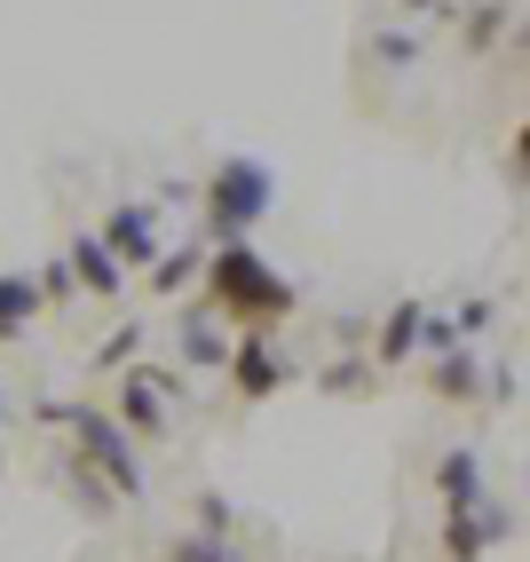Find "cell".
<instances>
[{"label": "cell", "instance_id": "16", "mask_svg": "<svg viewBox=\"0 0 530 562\" xmlns=\"http://www.w3.org/2000/svg\"><path fill=\"white\" fill-rule=\"evenodd\" d=\"M199 261H206V254H191V246H182V254H159L143 278H150V293H182V285L199 278Z\"/></svg>", "mask_w": 530, "mask_h": 562}, {"label": "cell", "instance_id": "17", "mask_svg": "<svg viewBox=\"0 0 530 562\" xmlns=\"http://www.w3.org/2000/svg\"><path fill=\"white\" fill-rule=\"evenodd\" d=\"M475 531H483V547H507V539L522 531V515H515L507 499H490V492H483V499H475Z\"/></svg>", "mask_w": 530, "mask_h": 562}, {"label": "cell", "instance_id": "6", "mask_svg": "<svg viewBox=\"0 0 530 562\" xmlns=\"http://www.w3.org/2000/svg\"><path fill=\"white\" fill-rule=\"evenodd\" d=\"M120 428L127 436H159L167 428V396L150 381V364H120Z\"/></svg>", "mask_w": 530, "mask_h": 562}, {"label": "cell", "instance_id": "8", "mask_svg": "<svg viewBox=\"0 0 530 562\" xmlns=\"http://www.w3.org/2000/svg\"><path fill=\"white\" fill-rule=\"evenodd\" d=\"M420 317H428V302H396V310L381 317V333H372V364H381V372L420 349Z\"/></svg>", "mask_w": 530, "mask_h": 562}, {"label": "cell", "instance_id": "15", "mask_svg": "<svg viewBox=\"0 0 530 562\" xmlns=\"http://www.w3.org/2000/svg\"><path fill=\"white\" fill-rule=\"evenodd\" d=\"M167 562H246V547L238 539H214V531H182L167 547Z\"/></svg>", "mask_w": 530, "mask_h": 562}, {"label": "cell", "instance_id": "26", "mask_svg": "<svg viewBox=\"0 0 530 562\" xmlns=\"http://www.w3.org/2000/svg\"><path fill=\"white\" fill-rule=\"evenodd\" d=\"M0 428H9V396H0Z\"/></svg>", "mask_w": 530, "mask_h": 562}, {"label": "cell", "instance_id": "25", "mask_svg": "<svg viewBox=\"0 0 530 562\" xmlns=\"http://www.w3.org/2000/svg\"><path fill=\"white\" fill-rule=\"evenodd\" d=\"M404 9H411V16H443V9H451V0H404Z\"/></svg>", "mask_w": 530, "mask_h": 562}, {"label": "cell", "instance_id": "13", "mask_svg": "<svg viewBox=\"0 0 530 562\" xmlns=\"http://www.w3.org/2000/svg\"><path fill=\"white\" fill-rule=\"evenodd\" d=\"M230 357V341L214 333V317L206 310H182V364H222Z\"/></svg>", "mask_w": 530, "mask_h": 562}, {"label": "cell", "instance_id": "3", "mask_svg": "<svg viewBox=\"0 0 530 562\" xmlns=\"http://www.w3.org/2000/svg\"><path fill=\"white\" fill-rule=\"evenodd\" d=\"M64 428L80 436V468H88V475H103V492L143 499V460H135V443H127V428L111 420V412L71 404V420H64Z\"/></svg>", "mask_w": 530, "mask_h": 562}, {"label": "cell", "instance_id": "24", "mask_svg": "<svg viewBox=\"0 0 530 562\" xmlns=\"http://www.w3.org/2000/svg\"><path fill=\"white\" fill-rule=\"evenodd\" d=\"M490 317H499L490 302H460V310H451V325H460V333H490Z\"/></svg>", "mask_w": 530, "mask_h": 562}, {"label": "cell", "instance_id": "21", "mask_svg": "<svg viewBox=\"0 0 530 562\" xmlns=\"http://www.w3.org/2000/svg\"><path fill=\"white\" fill-rule=\"evenodd\" d=\"M372 56H381V64H420V41H411V32H372Z\"/></svg>", "mask_w": 530, "mask_h": 562}, {"label": "cell", "instance_id": "1", "mask_svg": "<svg viewBox=\"0 0 530 562\" xmlns=\"http://www.w3.org/2000/svg\"><path fill=\"white\" fill-rule=\"evenodd\" d=\"M206 270V293H214V317H230L238 333H278L293 317V278L270 270V254L253 238H214V254L199 261Z\"/></svg>", "mask_w": 530, "mask_h": 562}, {"label": "cell", "instance_id": "11", "mask_svg": "<svg viewBox=\"0 0 530 562\" xmlns=\"http://www.w3.org/2000/svg\"><path fill=\"white\" fill-rule=\"evenodd\" d=\"M436 499L443 507H475L483 499V460L475 452H443L436 460Z\"/></svg>", "mask_w": 530, "mask_h": 562}, {"label": "cell", "instance_id": "10", "mask_svg": "<svg viewBox=\"0 0 530 562\" xmlns=\"http://www.w3.org/2000/svg\"><path fill=\"white\" fill-rule=\"evenodd\" d=\"M32 317H41V285L16 278V270H0V341H24Z\"/></svg>", "mask_w": 530, "mask_h": 562}, {"label": "cell", "instance_id": "14", "mask_svg": "<svg viewBox=\"0 0 530 562\" xmlns=\"http://www.w3.org/2000/svg\"><path fill=\"white\" fill-rule=\"evenodd\" d=\"M443 515V554L451 562H483L490 547H483V531H475V507H436Z\"/></svg>", "mask_w": 530, "mask_h": 562}, {"label": "cell", "instance_id": "19", "mask_svg": "<svg viewBox=\"0 0 530 562\" xmlns=\"http://www.w3.org/2000/svg\"><path fill=\"white\" fill-rule=\"evenodd\" d=\"M135 349H143V325L127 317L120 333H103V349H95V364H103V372H120V364H135Z\"/></svg>", "mask_w": 530, "mask_h": 562}, {"label": "cell", "instance_id": "23", "mask_svg": "<svg viewBox=\"0 0 530 562\" xmlns=\"http://www.w3.org/2000/svg\"><path fill=\"white\" fill-rule=\"evenodd\" d=\"M420 349H428V357H443V349H460V325L428 310V317H420Z\"/></svg>", "mask_w": 530, "mask_h": 562}, {"label": "cell", "instance_id": "9", "mask_svg": "<svg viewBox=\"0 0 530 562\" xmlns=\"http://www.w3.org/2000/svg\"><path fill=\"white\" fill-rule=\"evenodd\" d=\"M428 389H436L443 404H475V396H483V364H475L467 349H443V357H428Z\"/></svg>", "mask_w": 530, "mask_h": 562}, {"label": "cell", "instance_id": "18", "mask_svg": "<svg viewBox=\"0 0 530 562\" xmlns=\"http://www.w3.org/2000/svg\"><path fill=\"white\" fill-rule=\"evenodd\" d=\"M317 389H325V396H364V389H372V364H364V357H340V364H325Z\"/></svg>", "mask_w": 530, "mask_h": 562}, {"label": "cell", "instance_id": "2", "mask_svg": "<svg viewBox=\"0 0 530 562\" xmlns=\"http://www.w3.org/2000/svg\"><path fill=\"white\" fill-rule=\"evenodd\" d=\"M278 206V175L261 167V159H222L214 182H206V231L214 238H253L261 231V214Z\"/></svg>", "mask_w": 530, "mask_h": 562}, {"label": "cell", "instance_id": "12", "mask_svg": "<svg viewBox=\"0 0 530 562\" xmlns=\"http://www.w3.org/2000/svg\"><path fill=\"white\" fill-rule=\"evenodd\" d=\"M515 32V0H483V9L467 16V56H490Z\"/></svg>", "mask_w": 530, "mask_h": 562}, {"label": "cell", "instance_id": "22", "mask_svg": "<svg viewBox=\"0 0 530 562\" xmlns=\"http://www.w3.org/2000/svg\"><path fill=\"white\" fill-rule=\"evenodd\" d=\"M32 285H41V302H71V293H80V285H71V261H64V254H56V261H48V270L32 278Z\"/></svg>", "mask_w": 530, "mask_h": 562}, {"label": "cell", "instance_id": "5", "mask_svg": "<svg viewBox=\"0 0 530 562\" xmlns=\"http://www.w3.org/2000/svg\"><path fill=\"white\" fill-rule=\"evenodd\" d=\"M222 364H230V389L246 396V404H261V396H278L285 381H293V364L270 349V333H238V341H230V357H222Z\"/></svg>", "mask_w": 530, "mask_h": 562}, {"label": "cell", "instance_id": "20", "mask_svg": "<svg viewBox=\"0 0 530 562\" xmlns=\"http://www.w3.org/2000/svg\"><path fill=\"white\" fill-rule=\"evenodd\" d=\"M199 531H214V539H238V507L222 499V492H199Z\"/></svg>", "mask_w": 530, "mask_h": 562}, {"label": "cell", "instance_id": "7", "mask_svg": "<svg viewBox=\"0 0 530 562\" xmlns=\"http://www.w3.org/2000/svg\"><path fill=\"white\" fill-rule=\"evenodd\" d=\"M64 261H71V285H80V293H95V302H120L127 270L103 254V238H71V254H64Z\"/></svg>", "mask_w": 530, "mask_h": 562}, {"label": "cell", "instance_id": "4", "mask_svg": "<svg viewBox=\"0 0 530 562\" xmlns=\"http://www.w3.org/2000/svg\"><path fill=\"white\" fill-rule=\"evenodd\" d=\"M95 238H103V254L120 261V270H150V261L167 254V238H159V214H150L143 199H127V206H111Z\"/></svg>", "mask_w": 530, "mask_h": 562}]
</instances>
